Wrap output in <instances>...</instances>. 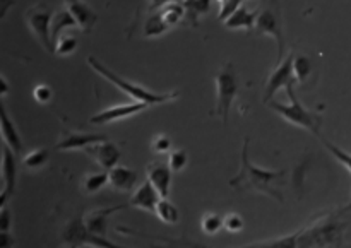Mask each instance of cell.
Instances as JSON below:
<instances>
[{
	"label": "cell",
	"instance_id": "cell-8",
	"mask_svg": "<svg viewBox=\"0 0 351 248\" xmlns=\"http://www.w3.org/2000/svg\"><path fill=\"white\" fill-rule=\"evenodd\" d=\"M256 29L259 33L267 34V36L273 38L278 45V60L281 62L285 51V34H283V23H281V14L278 3H269V5L264 7L263 10H259V16H257Z\"/></svg>",
	"mask_w": 351,
	"mask_h": 248
},
{
	"label": "cell",
	"instance_id": "cell-34",
	"mask_svg": "<svg viewBox=\"0 0 351 248\" xmlns=\"http://www.w3.org/2000/svg\"><path fill=\"white\" fill-rule=\"evenodd\" d=\"M245 223H243L242 216L237 214V212H230V214L225 216V230L228 233H239L242 232Z\"/></svg>",
	"mask_w": 351,
	"mask_h": 248
},
{
	"label": "cell",
	"instance_id": "cell-24",
	"mask_svg": "<svg viewBox=\"0 0 351 248\" xmlns=\"http://www.w3.org/2000/svg\"><path fill=\"white\" fill-rule=\"evenodd\" d=\"M168 29H170V26L165 23L161 12L151 14L146 19V23H144V36L146 38H158L167 33Z\"/></svg>",
	"mask_w": 351,
	"mask_h": 248
},
{
	"label": "cell",
	"instance_id": "cell-10",
	"mask_svg": "<svg viewBox=\"0 0 351 248\" xmlns=\"http://www.w3.org/2000/svg\"><path fill=\"white\" fill-rule=\"evenodd\" d=\"M2 197H0V206H7L9 199L12 197L14 190H16V180H17V154L10 149L7 144L2 146Z\"/></svg>",
	"mask_w": 351,
	"mask_h": 248
},
{
	"label": "cell",
	"instance_id": "cell-15",
	"mask_svg": "<svg viewBox=\"0 0 351 248\" xmlns=\"http://www.w3.org/2000/svg\"><path fill=\"white\" fill-rule=\"evenodd\" d=\"M65 9L72 14V17L75 19L77 26L81 27L84 33H89L93 29V26L98 21L95 10L84 2V0H65Z\"/></svg>",
	"mask_w": 351,
	"mask_h": 248
},
{
	"label": "cell",
	"instance_id": "cell-25",
	"mask_svg": "<svg viewBox=\"0 0 351 248\" xmlns=\"http://www.w3.org/2000/svg\"><path fill=\"white\" fill-rule=\"evenodd\" d=\"M48 158H50L48 149H45V147L43 149H34V151H31V153L24 154L23 166L26 168V170H31V171L41 170V168L48 163Z\"/></svg>",
	"mask_w": 351,
	"mask_h": 248
},
{
	"label": "cell",
	"instance_id": "cell-12",
	"mask_svg": "<svg viewBox=\"0 0 351 248\" xmlns=\"http://www.w3.org/2000/svg\"><path fill=\"white\" fill-rule=\"evenodd\" d=\"M146 103H130V105H117L112 106V108H106L103 112L96 113L95 116H91L89 122L96 123V125H108V123L120 122L123 119H129V116L136 115V113H141L143 110H146Z\"/></svg>",
	"mask_w": 351,
	"mask_h": 248
},
{
	"label": "cell",
	"instance_id": "cell-22",
	"mask_svg": "<svg viewBox=\"0 0 351 248\" xmlns=\"http://www.w3.org/2000/svg\"><path fill=\"white\" fill-rule=\"evenodd\" d=\"M106 184H110V173L108 171H95V173H88L84 178H82L81 190L84 192L86 195H93L96 192L101 190Z\"/></svg>",
	"mask_w": 351,
	"mask_h": 248
},
{
	"label": "cell",
	"instance_id": "cell-29",
	"mask_svg": "<svg viewBox=\"0 0 351 248\" xmlns=\"http://www.w3.org/2000/svg\"><path fill=\"white\" fill-rule=\"evenodd\" d=\"M293 71L295 77H297L298 82H304L305 79L308 77V74L312 72V60L308 57H304V55H295L293 60Z\"/></svg>",
	"mask_w": 351,
	"mask_h": 248
},
{
	"label": "cell",
	"instance_id": "cell-32",
	"mask_svg": "<svg viewBox=\"0 0 351 248\" xmlns=\"http://www.w3.org/2000/svg\"><path fill=\"white\" fill-rule=\"evenodd\" d=\"M322 142H324V146L328 147L329 153H331L332 156H335L336 160H338L339 163H341L343 166H345L346 170H348L350 173H351V154L346 153V151H343L341 147H338V146H336V144L328 142V140H326V139H322Z\"/></svg>",
	"mask_w": 351,
	"mask_h": 248
},
{
	"label": "cell",
	"instance_id": "cell-7",
	"mask_svg": "<svg viewBox=\"0 0 351 248\" xmlns=\"http://www.w3.org/2000/svg\"><path fill=\"white\" fill-rule=\"evenodd\" d=\"M62 243L69 248H81L86 245H91L96 248H127L115 245L113 242L106 240V236L95 235L89 232L84 225V219L75 218L69 223L62 232Z\"/></svg>",
	"mask_w": 351,
	"mask_h": 248
},
{
	"label": "cell",
	"instance_id": "cell-26",
	"mask_svg": "<svg viewBox=\"0 0 351 248\" xmlns=\"http://www.w3.org/2000/svg\"><path fill=\"white\" fill-rule=\"evenodd\" d=\"M161 16H163L165 23L168 26H175V24L180 23L185 17V5L184 2H170L161 9Z\"/></svg>",
	"mask_w": 351,
	"mask_h": 248
},
{
	"label": "cell",
	"instance_id": "cell-2",
	"mask_svg": "<svg viewBox=\"0 0 351 248\" xmlns=\"http://www.w3.org/2000/svg\"><path fill=\"white\" fill-rule=\"evenodd\" d=\"M88 64L91 65L93 71L98 72V74L101 75V77H105L106 81H110V84L117 86L120 91L125 92V95L129 96L130 99H134L136 103H146V105H149V106L151 105H161V103H167V101H170V99H175L178 96L177 91L165 92V95H158V92L149 91V89H144L143 86L134 84V82L127 81V79H123L122 75H119L117 72L110 71L108 67H105V65H103L99 60H96L95 57H89Z\"/></svg>",
	"mask_w": 351,
	"mask_h": 248
},
{
	"label": "cell",
	"instance_id": "cell-30",
	"mask_svg": "<svg viewBox=\"0 0 351 248\" xmlns=\"http://www.w3.org/2000/svg\"><path fill=\"white\" fill-rule=\"evenodd\" d=\"M189 163V156L184 149H177V151H171L168 154V166L171 168L173 173H178V171L184 170Z\"/></svg>",
	"mask_w": 351,
	"mask_h": 248
},
{
	"label": "cell",
	"instance_id": "cell-17",
	"mask_svg": "<svg viewBox=\"0 0 351 248\" xmlns=\"http://www.w3.org/2000/svg\"><path fill=\"white\" fill-rule=\"evenodd\" d=\"M110 173V185L119 192H132L137 185L139 175L136 170L129 166H115L108 171Z\"/></svg>",
	"mask_w": 351,
	"mask_h": 248
},
{
	"label": "cell",
	"instance_id": "cell-20",
	"mask_svg": "<svg viewBox=\"0 0 351 248\" xmlns=\"http://www.w3.org/2000/svg\"><path fill=\"white\" fill-rule=\"evenodd\" d=\"M257 16H259V10H249L242 3L223 24L228 29H240V27L242 29H254L257 23Z\"/></svg>",
	"mask_w": 351,
	"mask_h": 248
},
{
	"label": "cell",
	"instance_id": "cell-35",
	"mask_svg": "<svg viewBox=\"0 0 351 248\" xmlns=\"http://www.w3.org/2000/svg\"><path fill=\"white\" fill-rule=\"evenodd\" d=\"M33 98L36 99V103H40V105H47V103H50L51 98H53V91H51V88L48 84H38L36 88L33 89Z\"/></svg>",
	"mask_w": 351,
	"mask_h": 248
},
{
	"label": "cell",
	"instance_id": "cell-9",
	"mask_svg": "<svg viewBox=\"0 0 351 248\" xmlns=\"http://www.w3.org/2000/svg\"><path fill=\"white\" fill-rule=\"evenodd\" d=\"M293 60H295V51H290L283 60L278 62L276 69L271 72V75L266 81L264 101L266 103L273 101L274 95H276L281 88L287 89L288 86L297 82V77H295V71H293Z\"/></svg>",
	"mask_w": 351,
	"mask_h": 248
},
{
	"label": "cell",
	"instance_id": "cell-18",
	"mask_svg": "<svg viewBox=\"0 0 351 248\" xmlns=\"http://www.w3.org/2000/svg\"><path fill=\"white\" fill-rule=\"evenodd\" d=\"M122 206H117V208H108V209H96V211H89L84 216V225L86 228L91 233L99 236H106V230H108V218L113 212L120 211Z\"/></svg>",
	"mask_w": 351,
	"mask_h": 248
},
{
	"label": "cell",
	"instance_id": "cell-38",
	"mask_svg": "<svg viewBox=\"0 0 351 248\" xmlns=\"http://www.w3.org/2000/svg\"><path fill=\"white\" fill-rule=\"evenodd\" d=\"M147 2H149V7H147V10H149L151 14H154L158 9H163V7L167 5V3L180 2V0H147Z\"/></svg>",
	"mask_w": 351,
	"mask_h": 248
},
{
	"label": "cell",
	"instance_id": "cell-13",
	"mask_svg": "<svg viewBox=\"0 0 351 248\" xmlns=\"http://www.w3.org/2000/svg\"><path fill=\"white\" fill-rule=\"evenodd\" d=\"M108 140L103 134H82V132H67L60 137L55 149L57 151H75V149H86V147L93 146V144L103 142Z\"/></svg>",
	"mask_w": 351,
	"mask_h": 248
},
{
	"label": "cell",
	"instance_id": "cell-36",
	"mask_svg": "<svg viewBox=\"0 0 351 248\" xmlns=\"http://www.w3.org/2000/svg\"><path fill=\"white\" fill-rule=\"evenodd\" d=\"M243 3V0H226L225 3H221V9H219V16L218 19L221 21V23H225L226 19H228L230 16H232L233 12H235L237 9H239L240 5Z\"/></svg>",
	"mask_w": 351,
	"mask_h": 248
},
{
	"label": "cell",
	"instance_id": "cell-11",
	"mask_svg": "<svg viewBox=\"0 0 351 248\" xmlns=\"http://www.w3.org/2000/svg\"><path fill=\"white\" fill-rule=\"evenodd\" d=\"M86 154L91 156L96 163L101 166V170L110 171L112 168L119 166V161L122 158V153H120L119 146L110 140H103V142L93 144V146L86 147Z\"/></svg>",
	"mask_w": 351,
	"mask_h": 248
},
{
	"label": "cell",
	"instance_id": "cell-37",
	"mask_svg": "<svg viewBox=\"0 0 351 248\" xmlns=\"http://www.w3.org/2000/svg\"><path fill=\"white\" fill-rule=\"evenodd\" d=\"M10 226H12V214H10V209L3 206L0 212V233L10 232Z\"/></svg>",
	"mask_w": 351,
	"mask_h": 248
},
{
	"label": "cell",
	"instance_id": "cell-41",
	"mask_svg": "<svg viewBox=\"0 0 351 248\" xmlns=\"http://www.w3.org/2000/svg\"><path fill=\"white\" fill-rule=\"evenodd\" d=\"M0 84H2V92H0V95L5 96L7 91H9V84H7L5 77H0Z\"/></svg>",
	"mask_w": 351,
	"mask_h": 248
},
{
	"label": "cell",
	"instance_id": "cell-19",
	"mask_svg": "<svg viewBox=\"0 0 351 248\" xmlns=\"http://www.w3.org/2000/svg\"><path fill=\"white\" fill-rule=\"evenodd\" d=\"M0 129H2L3 144H7V146H9L10 149L17 154V156H19V154H23L24 153L23 139H21L16 125H14L12 120L9 119V115H7V112L3 106L0 108Z\"/></svg>",
	"mask_w": 351,
	"mask_h": 248
},
{
	"label": "cell",
	"instance_id": "cell-14",
	"mask_svg": "<svg viewBox=\"0 0 351 248\" xmlns=\"http://www.w3.org/2000/svg\"><path fill=\"white\" fill-rule=\"evenodd\" d=\"M147 180L154 185L160 195L163 199H168L171 187V168L168 166V163H161V161H153V163L147 164L146 168Z\"/></svg>",
	"mask_w": 351,
	"mask_h": 248
},
{
	"label": "cell",
	"instance_id": "cell-31",
	"mask_svg": "<svg viewBox=\"0 0 351 248\" xmlns=\"http://www.w3.org/2000/svg\"><path fill=\"white\" fill-rule=\"evenodd\" d=\"M298 235L287 236V238L276 240V242H266V243H256V245L250 247H242V248H298Z\"/></svg>",
	"mask_w": 351,
	"mask_h": 248
},
{
	"label": "cell",
	"instance_id": "cell-5",
	"mask_svg": "<svg viewBox=\"0 0 351 248\" xmlns=\"http://www.w3.org/2000/svg\"><path fill=\"white\" fill-rule=\"evenodd\" d=\"M343 223L338 218L324 219L321 225L298 235V248H332L339 243Z\"/></svg>",
	"mask_w": 351,
	"mask_h": 248
},
{
	"label": "cell",
	"instance_id": "cell-33",
	"mask_svg": "<svg viewBox=\"0 0 351 248\" xmlns=\"http://www.w3.org/2000/svg\"><path fill=\"white\" fill-rule=\"evenodd\" d=\"M151 149H153L156 154L170 153L171 149L170 137L165 136V134H158V136H154L153 140H151Z\"/></svg>",
	"mask_w": 351,
	"mask_h": 248
},
{
	"label": "cell",
	"instance_id": "cell-4",
	"mask_svg": "<svg viewBox=\"0 0 351 248\" xmlns=\"http://www.w3.org/2000/svg\"><path fill=\"white\" fill-rule=\"evenodd\" d=\"M239 95V77L232 64H226L216 74V115L221 116L223 123H228L232 105Z\"/></svg>",
	"mask_w": 351,
	"mask_h": 248
},
{
	"label": "cell",
	"instance_id": "cell-21",
	"mask_svg": "<svg viewBox=\"0 0 351 248\" xmlns=\"http://www.w3.org/2000/svg\"><path fill=\"white\" fill-rule=\"evenodd\" d=\"M72 27H77V23H75V19L67 9L57 10L53 14V21H51V41H53V47L55 41L60 38V34L67 33Z\"/></svg>",
	"mask_w": 351,
	"mask_h": 248
},
{
	"label": "cell",
	"instance_id": "cell-3",
	"mask_svg": "<svg viewBox=\"0 0 351 248\" xmlns=\"http://www.w3.org/2000/svg\"><path fill=\"white\" fill-rule=\"evenodd\" d=\"M288 96H290V105H283V103L278 101H269L267 105L274 110L280 116H283L288 123L291 125L302 127V129L308 130V132L315 134V136H321V125H322V116L319 113L311 112L308 108H305L300 103V99L297 98V92H295L293 84L287 88Z\"/></svg>",
	"mask_w": 351,
	"mask_h": 248
},
{
	"label": "cell",
	"instance_id": "cell-42",
	"mask_svg": "<svg viewBox=\"0 0 351 248\" xmlns=\"http://www.w3.org/2000/svg\"><path fill=\"white\" fill-rule=\"evenodd\" d=\"M194 2H195V0H184V5L189 7V5H192Z\"/></svg>",
	"mask_w": 351,
	"mask_h": 248
},
{
	"label": "cell",
	"instance_id": "cell-23",
	"mask_svg": "<svg viewBox=\"0 0 351 248\" xmlns=\"http://www.w3.org/2000/svg\"><path fill=\"white\" fill-rule=\"evenodd\" d=\"M154 214L158 216L160 221L167 223V225H177L178 219H180V212L175 208L173 202H170L168 199H161V201L158 202Z\"/></svg>",
	"mask_w": 351,
	"mask_h": 248
},
{
	"label": "cell",
	"instance_id": "cell-28",
	"mask_svg": "<svg viewBox=\"0 0 351 248\" xmlns=\"http://www.w3.org/2000/svg\"><path fill=\"white\" fill-rule=\"evenodd\" d=\"M75 47H77V40L67 31V33L60 34V38L55 41V53L60 55V57H67L75 50Z\"/></svg>",
	"mask_w": 351,
	"mask_h": 248
},
{
	"label": "cell",
	"instance_id": "cell-27",
	"mask_svg": "<svg viewBox=\"0 0 351 248\" xmlns=\"http://www.w3.org/2000/svg\"><path fill=\"white\" fill-rule=\"evenodd\" d=\"M221 228H225V218L216 212H206L201 218V230L206 235H216Z\"/></svg>",
	"mask_w": 351,
	"mask_h": 248
},
{
	"label": "cell",
	"instance_id": "cell-1",
	"mask_svg": "<svg viewBox=\"0 0 351 248\" xmlns=\"http://www.w3.org/2000/svg\"><path fill=\"white\" fill-rule=\"evenodd\" d=\"M285 177H287V171L283 170L271 171L254 166L249 158V139H245L243 140L240 171L230 180V187L239 192L252 190L257 194L267 195L271 199H276L278 202H283L280 185L283 184Z\"/></svg>",
	"mask_w": 351,
	"mask_h": 248
},
{
	"label": "cell",
	"instance_id": "cell-6",
	"mask_svg": "<svg viewBox=\"0 0 351 248\" xmlns=\"http://www.w3.org/2000/svg\"><path fill=\"white\" fill-rule=\"evenodd\" d=\"M24 21L31 33L38 41L47 48L50 53H55L53 41H51V21H53V10L47 3H36L24 12Z\"/></svg>",
	"mask_w": 351,
	"mask_h": 248
},
{
	"label": "cell",
	"instance_id": "cell-40",
	"mask_svg": "<svg viewBox=\"0 0 351 248\" xmlns=\"http://www.w3.org/2000/svg\"><path fill=\"white\" fill-rule=\"evenodd\" d=\"M14 2H16V0H0V17L5 16L9 7L14 5Z\"/></svg>",
	"mask_w": 351,
	"mask_h": 248
},
{
	"label": "cell",
	"instance_id": "cell-39",
	"mask_svg": "<svg viewBox=\"0 0 351 248\" xmlns=\"http://www.w3.org/2000/svg\"><path fill=\"white\" fill-rule=\"evenodd\" d=\"M0 248H14V236L10 232L0 233Z\"/></svg>",
	"mask_w": 351,
	"mask_h": 248
},
{
	"label": "cell",
	"instance_id": "cell-16",
	"mask_svg": "<svg viewBox=\"0 0 351 248\" xmlns=\"http://www.w3.org/2000/svg\"><path fill=\"white\" fill-rule=\"evenodd\" d=\"M161 199L163 197H161L160 192L154 188V185L151 184L149 180H146L136 192H134L132 199H130V206H134V208L137 209H143V211L146 212H154L156 211L158 202H160Z\"/></svg>",
	"mask_w": 351,
	"mask_h": 248
}]
</instances>
